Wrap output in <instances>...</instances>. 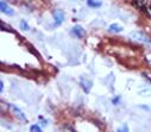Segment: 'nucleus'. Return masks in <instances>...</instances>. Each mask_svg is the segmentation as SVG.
Masks as SVG:
<instances>
[{"label": "nucleus", "instance_id": "1", "mask_svg": "<svg viewBox=\"0 0 151 132\" xmlns=\"http://www.w3.org/2000/svg\"><path fill=\"white\" fill-rule=\"evenodd\" d=\"M130 37L137 42H142V43H150V38H147V36L142 32V31H133L130 33Z\"/></svg>", "mask_w": 151, "mask_h": 132}, {"label": "nucleus", "instance_id": "2", "mask_svg": "<svg viewBox=\"0 0 151 132\" xmlns=\"http://www.w3.org/2000/svg\"><path fill=\"white\" fill-rule=\"evenodd\" d=\"M52 16H54L55 25H56V26H57V25H61V24L63 23V20H64V12H63L62 10H55L54 13H52Z\"/></svg>", "mask_w": 151, "mask_h": 132}, {"label": "nucleus", "instance_id": "3", "mask_svg": "<svg viewBox=\"0 0 151 132\" xmlns=\"http://www.w3.org/2000/svg\"><path fill=\"white\" fill-rule=\"evenodd\" d=\"M73 33L78 38H80V39H82V38L86 36L85 29H83L82 26H80V25H75V26L73 27Z\"/></svg>", "mask_w": 151, "mask_h": 132}, {"label": "nucleus", "instance_id": "4", "mask_svg": "<svg viewBox=\"0 0 151 132\" xmlns=\"http://www.w3.org/2000/svg\"><path fill=\"white\" fill-rule=\"evenodd\" d=\"M0 12H3L7 16H13L14 14V11L5 3V1H0Z\"/></svg>", "mask_w": 151, "mask_h": 132}, {"label": "nucleus", "instance_id": "5", "mask_svg": "<svg viewBox=\"0 0 151 132\" xmlns=\"http://www.w3.org/2000/svg\"><path fill=\"white\" fill-rule=\"evenodd\" d=\"M80 84H81V88L85 91V93H89L91 89H92V86H93L92 81L91 80H87V79H81Z\"/></svg>", "mask_w": 151, "mask_h": 132}, {"label": "nucleus", "instance_id": "6", "mask_svg": "<svg viewBox=\"0 0 151 132\" xmlns=\"http://www.w3.org/2000/svg\"><path fill=\"white\" fill-rule=\"evenodd\" d=\"M10 108H11V111L14 113V115L16 117H18L20 120H23V121H27V119H26V117H25V114L17 107V106H14V105H10Z\"/></svg>", "mask_w": 151, "mask_h": 132}, {"label": "nucleus", "instance_id": "7", "mask_svg": "<svg viewBox=\"0 0 151 132\" xmlns=\"http://www.w3.org/2000/svg\"><path fill=\"white\" fill-rule=\"evenodd\" d=\"M108 30L111 32H113V33H119V32L123 31V26H120L119 24H111L109 27H108Z\"/></svg>", "mask_w": 151, "mask_h": 132}, {"label": "nucleus", "instance_id": "8", "mask_svg": "<svg viewBox=\"0 0 151 132\" xmlns=\"http://www.w3.org/2000/svg\"><path fill=\"white\" fill-rule=\"evenodd\" d=\"M87 5L89 7L96 9V7H100L101 6V1H99V0H87Z\"/></svg>", "mask_w": 151, "mask_h": 132}, {"label": "nucleus", "instance_id": "9", "mask_svg": "<svg viewBox=\"0 0 151 132\" xmlns=\"http://www.w3.org/2000/svg\"><path fill=\"white\" fill-rule=\"evenodd\" d=\"M143 11L147 14V17L149 18H151V1H146V4H145V6H144V9H143Z\"/></svg>", "mask_w": 151, "mask_h": 132}, {"label": "nucleus", "instance_id": "10", "mask_svg": "<svg viewBox=\"0 0 151 132\" xmlns=\"http://www.w3.org/2000/svg\"><path fill=\"white\" fill-rule=\"evenodd\" d=\"M30 132H42V128L38 125H32L30 127Z\"/></svg>", "mask_w": 151, "mask_h": 132}, {"label": "nucleus", "instance_id": "11", "mask_svg": "<svg viewBox=\"0 0 151 132\" xmlns=\"http://www.w3.org/2000/svg\"><path fill=\"white\" fill-rule=\"evenodd\" d=\"M20 27H22V30H24V31H27V30L30 29L29 24H27L25 20H22V22H20Z\"/></svg>", "mask_w": 151, "mask_h": 132}, {"label": "nucleus", "instance_id": "12", "mask_svg": "<svg viewBox=\"0 0 151 132\" xmlns=\"http://www.w3.org/2000/svg\"><path fill=\"white\" fill-rule=\"evenodd\" d=\"M0 26H1V27H3V30H5V31L13 32V30H12V27H11L10 25H6V24H4V23H0Z\"/></svg>", "mask_w": 151, "mask_h": 132}, {"label": "nucleus", "instance_id": "13", "mask_svg": "<svg viewBox=\"0 0 151 132\" xmlns=\"http://www.w3.org/2000/svg\"><path fill=\"white\" fill-rule=\"evenodd\" d=\"M117 132H129V127H127V125H123V127L118 128Z\"/></svg>", "mask_w": 151, "mask_h": 132}, {"label": "nucleus", "instance_id": "14", "mask_svg": "<svg viewBox=\"0 0 151 132\" xmlns=\"http://www.w3.org/2000/svg\"><path fill=\"white\" fill-rule=\"evenodd\" d=\"M142 75H143V76H144V77H145V79H146V80H147V81H149V82L151 83V74H149V73L144 71V73H143Z\"/></svg>", "mask_w": 151, "mask_h": 132}, {"label": "nucleus", "instance_id": "15", "mask_svg": "<svg viewBox=\"0 0 151 132\" xmlns=\"http://www.w3.org/2000/svg\"><path fill=\"white\" fill-rule=\"evenodd\" d=\"M145 60H146V62H147V63L151 66V53H149V54L145 56Z\"/></svg>", "mask_w": 151, "mask_h": 132}, {"label": "nucleus", "instance_id": "16", "mask_svg": "<svg viewBox=\"0 0 151 132\" xmlns=\"http://www.w3.org/2000/svg\"><path fill=\"white\" fill-rule=\"evenodd\" d=\"M119 100H120V98H119V97H117V98H114V99H112L113 105H118V104H119Z\"/></svg>", "mask_w": 151, "mask_h": 132}, {"label": "nucleus", "instance_id": "17", "mask_svg": "<svg viewBox=\"0 0 151 132\" xmlns=\"http://www.w3.org/2000/svg\"><path fill=\"white\" fill-rule=\"evenodd\" d=\"M3 89H4V83L1 80H0V92H3Z\"/></svg>", "mask_w": 151, "mask_h": 132}, {"label": "nucleus", "instance_id": "18", "mask_svg": "<svg viewBox=\"0 0 151 132\" xmlns=\"http://www.w3.org/2000/svg\"><path fill=\"white\" fill-rule=\"evenodd\" d=\"M9 1H16V0H9Z\"/></svg>", "mask_w": 151, "mask_h": 132}]
</instances>
